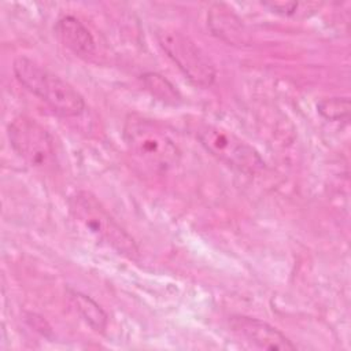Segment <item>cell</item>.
<instances>
[{
  "instance_id": "ba28073f",
  "label": "cell",
  "mask_w": 351,
  "mask_h": 351,
  "mask_svg": "<svg viewBox=\"0 0 351 351\" xmlns=\"http://www.w3.org/2000/svg\"><path fill=\"white\" fill-rule=\"evenodd\" d=\"M58 40L74 55L88 59L95 53L96 43L88 27L75 16H62L55 25Z\"/></svg>"
},
{
  "instance_id": "8fae6325",
  "label": "cell",
  "mask_w": 351,
  "mask_h": 351,
  "mask_svg": "<svg viewBox=\"0 0 351 351\" xmlns=\"http://www.w3.org/2000/svg\"><path fill=\"white\" fill-rule=\"evenodd\" d=\"M141 81L145 89L160 101L176 104L181 100V96L176 86L167 78L158 73H145L141 75Z\"/></svg>"
},
{
  "instance_id": "4fadbf2b",
  "label": "cell",
  "mask_w": 351,
  "mask_h": 351,
  "mask_svg": "<svg viewBox=\"0 0 351 351\" xmlns=\"http://www.w3.org/2000/svg\"><path fill=\"white\" fill-rule=\"evenodd\" d=\"M266 7H269L273 12L281 14V15H293L296 14L298 10V3L291 1V3H284V1H271V3H265Z\"/></svg>"
},
{
  "instance_id": "30bf717a",
  "label": "cell",
  "mask_w": 351,
  "mask_h": 351,
  "mask_svg": "<svg viewBox=\"0 0 351 351\" xmlns=\"http://www.w3.org/2000/svg\"><path fill=\"white\" fill-rule=\"evenodd\" d=\"M70 299L77 313L93 330L103 332L106 329L107 314L99 303H96L90 296L78 291H70Z\"/></svg>"
},
{
  "instance_id": "277c9868",
  "label": "cell",
  "mask_w": 351,
  "mask_h": 351,
  "mask_svg": "<svg viewBox=\"0 0 351 351\" xmlns=\"http://www.w3.org/2000/svg\"><path fill=\"white\" fill-rule=\"evenodd\" d=\"M196 137L210 155L237 171L255 174L265 167L263 159L252 145L222 126L200 123Z\"/></svg>"
},
{
  "instance_id": "8992f818",
  "label": "cell",
  "mask_w": 351,
  "mask_h": 351,
  "mask_svg": "<svg viewBox=\"0 0 351 351\" xmlns=\"http://www.w3.org/2000/svg\"><path fill=\"white\" fill-rule=\"evenodd\" d=\"M8 140L12 149L37 170H49L56 165V152L49 132L36 119L19 115L8 125Z\"/></svg>"
},
{
  "instance_id": "52a82bcc",
  "label": "cell",
  "mask_w": 351,
  "mask_h": 351,
  "mask_svg": "<svg viewBox=\"0 0 351 351\" xmlns=\"http://www.w3.org/2000/svg\"><path fill=\"white\" fill-rule=\"evenodd\" d=\"M229 325L239 339L254 348L285 351L296 348L282 332L262 319L247 315H233L229 319Z\"/></svg>"
},
{
  "instance_id": "3957f363",
  "label": "cell",
  "mask_w": 351,
  "mask_h": 351,
  "mask_svg": "<svg viewBox=\"0 0 351 351\" xmlns=\"http://www.w3.org/2000/svg\"><path fill=\"white\" fill-rule=\"evenodd\" d=\"M123 138L132 155L155 171H166L180 159L174 140L152 119L130 115L123 126Z\"/></svg>"
},
{
  "instance_id": "9c48e42d",
  "label": "cell",
  "mask_w": 351,
  "mask_h": 351,
  "mask_svg": "<svg viewBox=\"0 0 351 351\" xmlns=\"http://www.w3.org/2000/svg\"><path fill=\"white\" fill-rule=\"evenodd\" d=\"M208 25L214 34L229 43H244L245 33L241 21L223 4H215L208 14Z\"/></svg>"
},
{
  "instance_id": "6da1fadb",
  "label": "cell",
  "mask_w": 351,
  "mask_h": 351,
  "mask_svg": "<svg viewBox=\"0 0 351 351\" xmlns=\"http://www.w3.org/2000/svg\"><path fill=\"white\" fill-rule=\"evenodd\" d=\"M12 70L19 84L40 97L55 114L71 118L84 111L85 101L80 92L37 62L19 56L14 60Z\"/></svg>"
},
{
  "instance_id": "7a4b0ae2",
  "label": "cell",
  "mask_w": 351,
  "mask_h": 351,
  "mask_svg": "<svg viewBox=\"0 0 351 351\" xmlns=\"http://www.w3.org/2000/svg\"><path fill=\"white\" fill-rule=\"evenodd\" d=\"M67 204L74 221L97 241L128 259H138L140 250L134 239L110 215L96 196L78 191L69 197Z\"/></svg>"
},
{
  "instance_id": "7c38bea8",
  "label": "cell",
  "mask_w": 351,
  "mask_h": 351,
  "mask_svg": "<svg viewBox=\"0 0 351 351\" xmlns=\"http://www.w3.org/2000/svg\"><path fill=\"white\" fill-rule=\"evenodd\" d=\"M318 112L329 121L347 119L350 114V100L347 97H328L317 104Z\"/></svg>"
},
{
  "instance_id": "5b68a950",
  "label": "cell",
  "mask_w": 351,
  "mask_h": 351,
  "mask_svg": "<svg viewBox=\"0 0 351 351\" xmlns=\"http://www.w3.org/2000/svg\"><path fill=\"white\" fill-rule=\"evenodd\" d=\"M156 38L162 49L193 85L208 88L214 84L217 77L215 66L192 38L180 30L169 27L158 29Z\"/></svg>"
}]
</instances>
